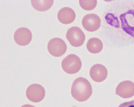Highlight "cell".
<instances>
[{
  "mask_svg": "<svg viewBox=\"0 0 134 107\" xmlns=\"http://www.w3.org/2000/svg\"><path fill=\"white\" fill-rule=\"evenodd\" d=\"M90 75L93 81L99 82L106 79L108 75V71L104 66L97 64L94 65L91 67L90 71Z\"/></svg>",
  "mask_w": 134,
  "mask_h": 107,
  "instance_id": "obj_8",
  "label": "cell"
},
{
  "mask_svg": "<svg viewBox=\"0 0 134 107\" xmlns=\"http://www.w3.org/2000/svg\"><path fill=\"white\" fill-rule=\"evenodd\" d=\"M32 37V35L30 31L24 27L17 29L14 36L15 42L20 46H25L28 44L31 41Z\"/></svg>",
  "mask_w": 134,
  "mask_h": 107,
  "instance_id": "obj_7",
  "label": "cell"
},
{
  "mask_svg": "<svg viewBox=\"0 0 134 107\" xmlns=\"http://www.w3.org/2000/svg\"><path fill=\"white\" fill-rule=\"evenodd\" d=\"M66 37L70 44L75 47L82 45L85 38V35L82 31L76 26L71 27L67 30Z\"/></svg>",
  "mask_w": 134,
  "mask_h": 107,
  "instance_id": "obj_3",
  "label": "cell"
},
{
  "mask_svg": "<svg viewBox=\"0 0 134 107\" xmlns=\"http://www.w3.org/2000/svg\"><path fill=\"white\" fill-rule=\"evenodd\" d=\"M21 107H35V106L28 104H26L22 106Z\"/></svg>",
  "mask_w": 134,
  "mask_h": 107,
  "instance_id": "obj_17",
  "label": "cell"
},
{
  "mask_svg": "<svg viewBox=\"0 0 134 107\" xmlns=\"http://www.w3.org/2000/svg\"><path fill=\"white\" fill-rule=\"evenodd\" d=\"M59 21L64 24L71 23L75 20L76 14L74 11L68 7H63L60 9L57 14Z\"/></svg>",
  "mask_w": 134,
  "mask_h": 107,
  "instance_id": "obj_9",
  "label": "cell"
},
{
  "mask_svg": "<svg viewBox=\"0 0 134 107\" xmlns=\"http://www.w3.org/2000/svg\"><path fill=\"white\" fill-rule=\"evenodd\" d=\"M82 62L80 58L74 54H70L62 61V66L64 71L70 74L76 73L80 69Z\"/></svg>",
  "mask_w": 134,
  "mask_h": 107,
  "instance_id": "obj_2",
  "label": "cell"
},
{
  "mask_svg": "<svg viewBox=\"0 0 134 107\" xmlns=\"http://www.w3.org/2000/svg\"><path fill=\"white\" fill-rule=\"evenodd\" d=\"M126 13L121 14L119 16L122 29L127 34L134 38V26L130 25L127 20Z\"/></svg>",
  "mask_w": 134,
  "mask_h": 107,
  "instance_id": "obj_12",
  "label": "cell"
},
{
  "mask_svg": "<svg viewBox=\"0 0 134 107\" xmlns=\"http://www.w3.org/2000/svg\"><path fill=\"white\" fill-rule=\"evenodd\" d=\"M118 107H134V100L123 103Z\"/></svg>",
  "mask_w": 134,
  "mask_h": 107,
  "instance_id": "obj_15",
  "label": "cell"
},
{
  "mask_svg": "<svg viewBox=\"0 0 134 107\" xmlns=\"http://www.w3.org/2000/svg\"><path fill=\"white\" fill-rule=\"evenodd\" d=\"M126 12L127 14L131 15L134 19V9H129Z\"/></svg>",
  "mask_w": 134,
  "mask_h": 107,
  "instance_id": "obj_16",
  "label": "cell"
},
{
  "mask_svg": "<svg viewBox=\"0 0 134 107\" xmlns=\"http://www.w3.org/2000/svg\"><path fill=\"white\" fill-rule=\"evenodd\" d=\"M81 7L87 10H92L95 8L97 4V0H79Z\"/></svg>",
  "mask_w": 134,
  "mask_h": 107,
  "instance_id": "obj_14",
  "label": "cell"
},
{
  "mask_svg": "<svg viewBox=\"0 0 134 107\" xmlns=\"http://www.w3.org/2000/svg\"><path fill=\"white\" fill-rule=\"evenodd\" d=\"M82 23L83 27L87 31L93 32L99 28L101 23L99 17L94 14H87L82 19Z\"/></svg>",
  "mask_w": 134,
  "mask_h": 107,
  "instance_id": "obj_6",
  "label": "cell"
},
{
  "mask_svg": "<svg viewBox=\"0 0 134 107\" xmlns=\"http://www.w3.org/2000/svg\"><path fill=\"white\" fill-rule=\"evenodd\" d=\"M92 92L91 85L86 79L82 77L77 78L74 81L71 89V93L77 100L84 102L87 100Z\"/></svg>",
  "mask_w": 134,
  "mask_h": 107,
  "instance_id": "obj_1",
  "label": "cell"
},
{
  "mask_svg": "<svg viewBox=\"0 0 134 107\" xmlns=\"http://www.w3.org/2000/svg\"><path fill=\"white\" fill-rule=\"evenodd\" d=\"M105 18L108 24L112 26L118 28L120 26V22L118 17L115 16L112 13H108L105 16Z\"/></svg>",
  "mask_w": 134,
  "mask_h": 107,
  "instance_id": "obj_13",
  "label": "cell"
},
{
  "mask_svg": "<svg viewBox=\"0 0 134 107\" xmlns=\"http://www.w3.org/2000/svg\"><path fill=\"white\" fill-rule=\"evenodd\" d=\"M87 48L90 52L97 54L103 48V43L101 40L97 38L90 39L87 42Z\"/></svg>",
  "mask_w": 134,
  "mask_h": 107,
  "instance_id": "obj_10",
  "label": "cell"
},
{
  "mask_svg": "<svg viewBox=\"0 0 134 107\" xmlns=\"http://www.w3.org/2000/svg\"><path fill=\"white\" fill-rule=\"evenodd\" d=\"M66 45L62 39L54 38L49 40L47 45V49L49 53L55 57H59L63 55L67 50Z\"/></svg>",
  "mask_w": 134,
  "mask_h": 107,
  "instance_id": "obj_4",
  "label": "cell"
},
{
  "mask_svg": "<svg viewBox=\"0 0 134 107\" xmlns=\"http://www.w3.org/2000/svg\"><path fill=\"white\" fill-rule=\"evenodd\" d=\"M53 0H31L32 6L36 10L43 11L49 9L52 5Z\"/></svg>",
  "mask_w": 134,
  "mask_h": 107,
  "instance_id": "obj_11",
  "label": "cell"
},
{
  "mask_svg": "<svg viewBox=\"0 0 134 107\" xmlns=\"http://www.w3.org/2000/svg\"><path fill=\"white\" fill-rule=\"evenodd\" d=\"M45 95V90L41 85L33 84L29 86L26 91L27 98L30 101L35 103L41 101Z\"/></svg>",
  "mask_w": 134,
  "mask_h": 107,
  "instance_id": "obj_5",
  "label": "cell"
}]
</instances>
